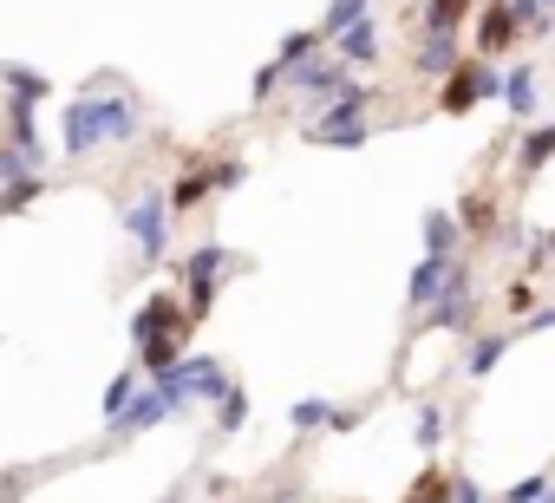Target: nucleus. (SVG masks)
<instances>
[{"instance_id": "c756f323", "label": "nucleus", "mask_w": 555, "mask_h": 503, "mask_svg": "<svg viewBox=\"0 0 555 503\" xmlns=\"http://www.w3.org/2000/svg\"><path fill=\"white\" fill-rule=\"evenodd\" d=\"M334 425V399H295L288 405V431H327Z\"/></svg>"}, {"instance_id": "1a4fd4ad", "label": "nucleus", "mask_w": 555, "mask_h": 503, "mask_svg": "<svg viewBox=\"0 0 555 503\" xmlns=\"http://www.w3.org/2000/svg\"><path fill=\"white\" fill-rule=\"evenodd\" d=\"M170 418H183V405L157 386V379H144L138 392H131V405H125V418L105 431L112 444H125V438H138V431H151V425H170Z\"/></svg>"}, {"instance_id": "e433bc0d", "label": "nucleus", "mask_w": 555, "mask_h": 503, "mask_svg": "<svg viewBox=\"0 0 555 503\" xmlns=\"http://www.w3.org/2000/svg\"><path fill=\"white\" fill-rule=\"evenodd\" d=\"M509 14H516V27H522V34H529V40H535V34H548V27H555V14H548V8H542V0H509Z\"/></svg>"}, {"instance_id": "72a5a7b5", "label": "nucleus", "mask_w": 555, "mask_h": 503, "mask_svg": "<svg viewBox=\"0 0 555 503\" xmlns=\"http://www.w3.org/2000/svg\"><path fill=\"white\" fill-rule=\"evenodd\" d=\"M548 490H555V477H548V470H529V477H516V483H509L496 503H542Z\"/></svg>"}, {"instance_id": "a878e982", "label": "nucleus", "mask_w": 555, "mask_h": 503, "mask_svg": "<svg viewBox=\"0 0 555 503\" xmlns=\"http://www.w3.org/2000/svg\"><path fill=\"white\" fill-rule=\"evenodd\" d=\"M40 196H47V177H14V183H0V216H27Z\"/></svg>"}, {"instance_id": "2eb2a0df", "label": "nucleus", "mask_w": 555, "mask_h": 503, "mask_svg": "<svg viewBox=\"0 0 555 503\" xmlns=\"http://www.w3.org/2000/svg\"><path fill=\"white\" fill-rule=\"evenodd\" d=\"M451 66H464V34H418V47H412V79H444Z\"/></svg>"}, {"instance_id": "f8f14e48", "label": "nucleus", "mask_w": 555, "mask_h": 503, "mask_svg": "<svg viewBox=\"0 0 555 503\" xmlns=\"http://www.w3.org/2000/svg\"><path fill=\"white\" fill-rule=\"evenodd\" d=\"M53 99V79L21 66V60H0V112H40Z\"/></svg>"}, {"instance_id": "2f4dec72", "label": "nucleus", "mask_w": 555, "mask_h": 503, "mask_svg": "<svg viewBox=\"0 0 555 503\" xmlns=\"http://www.w3.org/2000/svg\"><path fill=\"white\" fill-rule=\"evenodd\" d=\"M216 301H222L216 282H183V314H190V327H203V321L216 314Z\"/></svg>"}, {"instance_id": "0eeeda50", "label": "nucleus", "mask_w": 555, "mask_h": 503, "mask_svg": "<svg viewBox=\"0 0 555 503\" xmlns=\"http://www.w3.org/2000/svg\"><path fill=\"white\" fill-rule=\"evenodd\" d=\"M418 334H477V282H470V262L457 256L444 295L418 314Z\"/></svg>"}, {"instance_id": "a19ab883", "label": "nucleus", "mask_w": 555, "mask_h": 503, "mask_svg": "<svg viewBox=\"0 0 555 503\" xmlns=\"http://www.w3.org/2000/svg\"><path fill=\"white\" fill-rule=\"evenodd\" d=\"M366 425V405H334V425L327 431H360Z\"/></svg>"}, {"instance_id": "aec40b11", "label": "nucleus", "mask_w": 555, "mask_h": 503, "mask_svg": "<svg viewBox=\"0 0 555 503\" xmlns=\"http://www.w3.org/2000/svg\"><path fill=\"white\" fill-rule=\"evenodd\" d=\"M470 21V0H418L412 8V34H457Z\"/></svg>"}, {"instance_id": "20e7f679", "label": "nucleus", "mask_w": 555, "mask_h": 503, "mask_svg": "<svg viewBox=\"0 0 555 503\" xmlns=\"http://www.w3.org/2000/svg\"><path fill=\"white\" fill-rule=\"evenodd\" d=\"M490 99H503L496 60H470V53H464V66H451V73L438 79V112H444V118H464V112H477V105H490Z\"/></svg>"}, {"instance_id": "4be33fe9", "label": "nucleus", "mask_w": 555, "mask_h": 503, "mask_svg": "<svg viewBox=\"0 0 555 503\" xmlns=\"http://www.w3.org/2000/svg\"><path fill=\"white\" fill-rule=\"evenodd\" d=\"M451 216H457V229H464L470 242H483V235H496V229H503V209H496V203H490L483 190H470V196H464V203H457Z\"/></svg>"}, {"instance_id": "6ab92c4d", "label": "nucleus", "mask_w": 555, "mask_h": 503, "mask_svg": "<svg viewBox=\"0 0 555 503\" xmlns=\"http://www.w3.org/2000/svg\"><path fill=\"white\" fill-rule=\"evenodd\" d=\"M548 164H555V118H548V125H529V131H522V151H516V183L542 177Z\"/></svg>"}, {"instance_id": "6e6552de", "label": "nucleus", "mask_w": 555, "mask_h": 503, "mask_svg": "<svg viewBox=\"0 0 555 503\" xmlns=\"http://www.w3.org/2000/svg\"><path fill=\"white\" fill-rule=\"evenodd\" d=\"M99 151H105V118H99V99L79 92V99L60 105V157H66V164H86V157H99Z\"/></svg>"}, {"instance_id": "5701e85b", "label": "nucleus", "mask_w": 555, "mask_h": 503, "mask_svg": "<svg viewBox=\"0 0 555 503\" xmlns=\"http://www.w3.org/2000/svg\"><path fill=\"white\" fill-rule=\"evenodd\" d=\"M425 256H464V229L451 209H425Z\"/></svg>"}, {"instance_id": "4c0bfd02", "label": "nucleus", "mask_w": 555, "mask_h": 503, "mask_svg": "<svg viewBox=\"0 0 555 503\" xmlns=\"http://www.w3.org/2000/svg\"><path fill=\"white\" fill-rule=\"evenodd\" d=\"M451 503H496L477 477H464V470H451Z\"/></svg>"}, {"instance_id": "412c9836", "label": "nucleus", "mask_w": 555, "mask_h": 503, "mask_svg": "<svg viewBox=\"0 0 555 503\" xmlns=\"http://www.w3.org/2000/svg\"><path fill=\"white\" fill-rule=\"evenodd\" d=\"M164 196H170V216H190V209H203V203L216 196V190H209V164H183V170H177V183H170Z\"/></svg>"}, {"instance_id": "dca6fc26", "label": "nucleus", "mask_w": 555, "mask_h": 503, "mask_svg": "<svg viewBox=\"0 0 555 503\" xmlns=\"http://www.w3.org/2000/svg\"><path fill=\"white\" fill-rule=\"evenodd\" d=\"M327 53H334V60H347L353 73H360V66H379V60H386V47H379V21H373V14H366V21H353L347 34H334V40H327Z\"/></svg>"}, {"instance_id": "7c9ffc66", "label": "nucleus", "mask_w": 555, "mask_h": 503, "mask_svg": "<svg viewBox=\"0 0 555 503\" xmlns=\"http://www.w3.org/2000/svg\"><path fill=\"white\" fill-rule=\"evenodd\" d=\"M405 503H451V470H444V464H425L418 483L405 490Z\"/></svg>"}, {"instance_id": "9d476101", "label": "nucleus", "mask_w": 555, "mask_h": 503, "mask_svg": "<svg viewBox=\"0 0 555 503\" xmlns=\"http://www.w3.org/2000/svg\"><path fill=\"white\" fill-rule=\"evenodd\" d=\"M164 334H190V314H183V295H144L138 308H131V353L144 347V340H164Z\"/></svg>"}, {"instance_id": "9b49d317", "label": "nucleus", "mask_w": 555, "mask_h": 503, "mask_svg": "<svg viewBox=\"0 0 555 503\" xmlns=\"http://www.w3.org/2000/svg\"><path fill=\"white\" fill-rule=\"evenodd\" d=\"M509 47H522V27L509 14V0H483V8H477V34H470V60H503Z\"/></svg>"}, {"instance_id": "c03bdc74", "label": "nucleus", "mask_w": 555, "mask_h": 503, "mask_svg": "<svg viewBox=\"0 0 555 503\" xmlns=\"http://www.w3.org/2000/svg\"><path fill=\"white\" fill-rule=\"evenodd\" d=\"M542 503H555V490H548V496H542Z\"/></svg>"}, {"instance_id": "393cba45", "label": "nucleus", "mask_w": 555, "mask_h": 503, "mask_svg": "<svg viewBox=\"0 0 555 503\" xmlns=\"http://www.w3.org/2000/svg\"><path fill=\"white\" fill-rule=\"evenodd\" d=\"M412 444H418L425 457H431V451L444 444V405H438V399H425V405L412 412Z\"/></svg>"}, {"instance_id": "f704fd0d", "label": "nucleus", "mask_w": 555, "mask_h": 503, "mask_svg": "<svg viewBox=\"0 0 555 503\" xmlns=\"http://www.w3.org/2000/svg\"><path fill=\"white\" fill-rule=\"evenodd\" d=\"M248 183V157H216L209 164V190L222 196V190H242Z\"/></svg>"}, {"instance_id": "f3484780", "label": "nucleus", "mask_w": 555, "mask_h": 503, "mask_svg": "<svg viewBox=\"0 0 555 503\" xmlns=\"http://www.w3.org/2000/svg\"><path fill=\"white\" fill-rule=\"evenodd\" d=\"M503 112H509V118H516V125H522V118H535V112H542V73H535V66H529V60H522V66H509V73H503Z\"/></svg>"}, {"instance_id": "a18cd8bd", "label": "nucleus", "mask_w": 555, "mask_h": 503, "mask_svg": "<svg viewBox=\"0 0 555 503\" xmlns=\"http://www.w3.org/2000/svg\"><path fill=\"white\" fill-rule=\"evenodd\" d=\"M164 503H183V496H164Z\"/></svg>"}, {"instance_id": "ea45409f", "label": "nucleus", "mask_w": 555, "mask_h": 503, "mask_svg": "<svg viewBox=\"0 0 555 503\" xmlns=\"http://www.w3.org/2000/svg\"><path fill=\"white\" fill-rule=\"evenodd\" d=\"M274 92H282V66H274V60H268V66L255 73V105H268Z\"/></svg>"}, {"instance_id": "4468645a", "label": "nucleus", "mask_w": 555, "mask_h": 503, "mask_svg": "<svg viewBox=\"0 0 555 503\" xmlns=\"http://www.w3.org/2000/svg\"><path fill=\"white\" fill-rule=\"evenodd\" d=\"M516 347V327H483V334H464V353H457V373L464 379H490L496 360Z\"/></svg>"}, {"instance_id": "7ed1b4c3", "label": "nucleus", "mask_w": 555, "mask_h": 503, "mask_svg": "<svg viewBox=\"0 0 555 503\" xmlns=\"http://www.w3.org/2000/svg\"><path fill=\"white\" fill-rule=\"evenodd\" d=\"M360 73L347 66V60H334V53H321V60H308V66H295V73H282V92L288 99H301V118H314V112H327L347 86H353Z\"/></svg>"}, {"instance_id": "f03ea898", "label": "nucleus", "mask_w": 555, "mask_h": 503, "mask_svg": "<svg viewBox=\"0 0 555 503\" xmlns=\"http://www.w3.org/2000/svg\"><path fill=\"white\" fill-rule=\"evenodd\" d=\"M379 99H386V92H379L373 79H353L327 112L301 118V138H308V144H321V151H353V144H366V138H373V118H366V112H373Z\"/></svg>"}, {"instance_id": "39448f33", "label": "nucleus", "mask_w": 555, "mask_h": 503, "mask_svg": "<svg viewBox=\"0 0 555 503\" xmlns=\"http://www.w3.org/2000/svg\"><path fill=\"white\" fill-rule=\"evenodd\" d=\"M157 386H164L183 412H190V405H209V412H216V399L235 386V373H229L216 353H183V360H177V373H164Z\"/></svg>"}, {"instance_id": "f257e3e1", "label": "nucleus", "mask_w": 555, "mask_h": 503, "mask_svg": "<svg viewBox=\"0 0 555 503\" xmlns=\"http://www.w3.org/2000/svg\"><path fill=\"white\" fill-rule=\"evenodd\" d=\"M112 216H118V229L131 235V248H138L144 269H164V262H170V196H164V183L125 190V196L112 203Z\"/></svg>"}, {"instance_id": "473e14b6", "label": "nucleus", "mask_w": 555, "mask_h": 503, "mask_svg": "<svg viewBox=\"0 0 555 503\" xmlns=\"http://www.w3.org/2000/svg\"><path fill=\"white\" fill-rule=\"evenodd\" d=\"M373 14V0H334V8L321 14V40H334V34H347L353 21H366Z\"/></svg>"}, {"instance_id": "b1692460", "label": "nucleus", "mask_w": 555, "mask_h": 503, "mask_svg": "<svg viewBox=\"0 0 555 503\" xmlns=\"http://www.w3.org/2000/svg\"><path fill=\"white\" fill-rule=\"evenodd\" d=\"M177 360H183V340H177V334H164V340H144V347H138V373H144V379L177 373Z\"/></svg>"}, {"instance_id": "c85d7f7f", "label": "nucleus", "mask_w": 555, "mask_h": 503, "mask_svg": "<svg viewBox=\"0 0 555 503\" xmlns=\"http://www.w3.org/2000/svg\"><path fill=\"white\" fill-rule=\"evenodd\" d=\"M242 425H248V392H242V379H235V386L216 399V438H235Z\"/></svg>"}, {"instance_id": "bb28decb", "label": "nucleus", "mask_w": 555, "mask_h": 503, "mask_svg": "<svg viewBox=\"0 0 555 503\" xmlns=\"http://www.w3.org/2000/svg\"><path fill=\"white\" fill-rule=\"evenodd\" d=\"M321 53H327L321 27H314V34H288V40H282V53H274V66H282V73H295V66H308V60H321Z\"/></svg>"}, {"instance_id": "79ce46f5", "label": "nucleus", "mask_w": 555, "mask_h": 503, "mask_svg": "<svg viewBox=\"0 0 555 503\" xmlns=\"http://www.w3.org/2000/svg\"><path fill=\"white\" fill-rule=\"evenodd\" d=\"M542 256H548V269H555V229H542Z\"/></svg>"}, {"instance_id": "c9c22d12", "label": "nucleus", "mask_w": 555, "mask_h": 503, "mask_svg": "<svg viewBox=\"0 0 555 503\" xmlns=\"http://www.w3.org/2000/svg\"><path fill=\"white\" fill-rule=\"evenodd\" d=\"M535 308H542V301H535V282H529V275H516V282L503 288V314H509V321H522V314H535Z\"/></svg>"}, {"instance_id": "a211bd4d", "label": "nucleus", "mask_w": 555, "mask_h": 503, "mask_svg": "<svg viewBox=\"0 0 555 503\" xmlns=\"http://www.w3.org/2000/svg\"><path fill=\"white\" fill-rule=\"evenodd\" d=\"M451 269H457V256H418V269H412V282H405V308H412V314L431 308V301L444 295Z\"/></svg>"}, {"instance_id": "58836bf2", "label": "nucleus", "mask_w": 555, "mask_h": 503, "mask_svg": "<svg viewBox=\"0 0 555 503\" xmlns=\"http://www.w3.org/2000/svg\"><path fill=\"white\" fill-rule=\"evenodd\" d=\"M516 334H555V295H548L535 314H522V321H516Z\"/></svg>"}, {"instance_id": "37998d69", "label": "nucleus", "mask_w": 555, "mask_h": 503, "mask_svg": "<svg viewBox=\"0 0 555 503\" xmlns=\"http://www.w3.org/2000/svg\"><path fill=\"white\" fill-rule=\"evenodd\" d=\"M542 8H548V14H555V0H542Z\"/></svg>"}, {"instance_id": "423d86ee", "label": "nucleus", "mask_w": 555, "mask_h": 503, "mask_svg": "<svg viewBox=\"0 0 555 503\" xmlns=\"http://www.w3.org/2000/svg\"><path fill=\"white\" fill-rule=\"evenodd\" d=\"M86 92L99 99V118H105V151H112V144H138V138H144L151 112H144V99H138L125 79H112V73H105V79H92Z\"/></svg>"}, {"instance_id": "ddd939ff", "label": "nucleus", "mask_w": 555, "mask_h": 503, "mask_svg": "<svg viewBox=\"0 0 555 503\" xmlns=\"http://www.w3.org/2000/svg\"><path fill=\"white\" fill-rule=\"evenodd\" d=\"M170 269H177V282H216V288H222V282L242 269V256H235V248H222V242H196L183 262L170 256Z\"/></svg>"}, {"instance_id": "cd10ccee", "label": "nucleus", "mask_w": 555, "mask_h": 503, "mask_svg": "<svg viewBox=\"0 0 555 503\" xmlns=\"http://www.w3.org/2000/svg\"><path fill=\"white\" fill-rule=\"evenodd\" d=\"M138 386H144V373H138V360H131V366H125V373L105 386V431L125 418V405H131V392H138Z\"/></svg>"}]
</instances>
